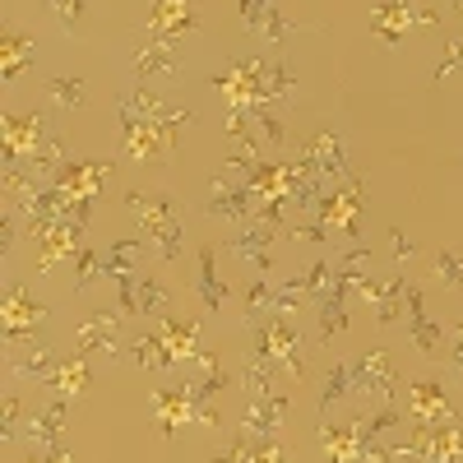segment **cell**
I'll use <instances>...</instances> for the list:
<instances>
[{"mask_svg":"<svg viewBox=\"0 0 463 463\" xmlns=\"http://www.w3.org/2000/svg\"><path fill=\"white\" fill-rule=\"evenodd\" d=\"M126 204L139 218V227L148 232L153 250H158V264H176V255H181V213H176V204L172 200L139 195V190H135V195H126Z\"/></svg>","mask_w":463,"mask_h":463,"instance_id":"obj_1","label":"cell"},{"mask_svg":"<svg viewBox=\"0 0 463 463\" xmlns=\"http://www.w3.org/2000/svg\"><path fill=\"white\" fill-rule=\"evenodd\" d=\"M353 394H357V399H390V394H394L390 357H384V353H366V357L353 366Z\"/></svg>","mask_w":463,"mask_h":463,"instance_id":"obj_2","label":"cell"},{"mask_svg":"<svg viewBox=\"0 0 463 463\" xmlns=\"http://www.w3.org/2000/svg\"><path fill=\"white\" fill-rule=\"evenodd\" d=\"M74 343H80V353H102V357H121V329H116L111 316L93 311L84 316L80 334H74Z\"/></svg>","mask_w":463,"mask_h":463,"instance_id":"obj_3","label":"cell"},{"mask_svg":"<svg viewBox=\"0 0 463 463\" xmlns=\"http://www.w3.org/2000/svg\"><path fill=\"white\" fill-rule=\"evenodd\" d=\"M283 412H288V399H279V394H264V399H250V408H246V431H255V436H269L283 421Z\"/></svg>","mask_w":463,"mask_h":463,"instance_id":"obj_4","label":"cell"},{"mask_svg":"<svg viewBox=\"0 0 463 463\" xmlns=\"http://www.w3.org/2000/svg\"><path fill=\"white\" fill-rule=\"evenodd\" d=\"M408 325H412V343L431 357L436 343H440V329L427 320V311H421V292H412V288H408Z\"/></svg>","mask_w":463,"mask_h":463,"instance_id":"obj_5","label":"cell"},{"mask_svg":"<svg viewBox=\"0 0 463 463\" xmlns=\"http://www.w3.org/2000/svg\"><path fill=\"white\" fill-rule=\"evenodd\" d=\"M135 301H139V316H163L167 306H172L167 288H163L158 279H148V274L135 279Z\"/></svg>","mask_w":463,"mask_h":463,"instance_id":"obj_6","label":"cell"},{"mask_svg":"<svg viewBox=\"0 0 463 463\" xmlns=\"http://www.w3.org/2000/svg\"><path fill=\"white\" fill-rule=\"evenodd\" d=\"M200 297H204L209 311H218V306H222V283L213 274V250H200Z\"/></svg>","mask_w":463,"mask_h":463,"instance_id":"obj_7","label":"cell"},{"mask_svg":"<svg viewBox=\"0 0 463 463\" xmlns=\"http://www.w3.org/2000/svg\"><path fill=\"white\" fill-rule=\"evenodd\" d=\"M343 394H353V366H334V371H329V384H325V394H320V408L338 403Z\"/></svg>","mask_w":463,"mask_h":463,"instance_id":"obj_8","label":"cell"},{"mask_svg":"<svg viewBox=\"0 0 463 463\" xmlns=\"http://www.w3.org/2000/svg\"><path fill=\"white\" fill-rule=\"evenodd\" d=\"M436 279H440L445 288H463V255L436 250Z\"/></svg>","mask_w":463,"mask_h":463,"instance_id":"obj_9","label":"cell"},{"mask_svg":"<svg viewBox=\"0 0 463 463\" xmlns=\"http://www.w3.org/2000/svg\"><path fill=\"white\" fill-rule=\"evenodd\" d=\"M47 93H52L56 102H65V107H80V102H84L80 80H52V84H47Z\"/></svg>","mask_w":463,"mask_h":463,"instance_id":"obj_10","label":"cell"},{"mask_svg":"<svg viewBox=\"0 0 463 463\" xmlns=\"http://www.w3.org/2000/svg\"><path fill=\"white\" fill-rule=\"evenodd\" d=\"M93 274H102V269H98V255L89 250V255H80V279H74V283L89 288V283H93Z\"/></svg>","mask_w":463,"mask_h":463,"instance_id":"obj_11","label":"cell"},{"mask_svg":"<svg viewBox=\"0 0 463 463\" xmlns=\"http://www.w3.org/2000/svg\"><path fill=\"white\" fill-rule=\"evenodd\" d=\"M390 255H394V260H412V255H417V246H412L408 237H399V232H394V237H390Z\"/></svg>","mask_w":463,"mask_h":463,"instance_id":"obj_12","label":"cell"}]
</instances>
